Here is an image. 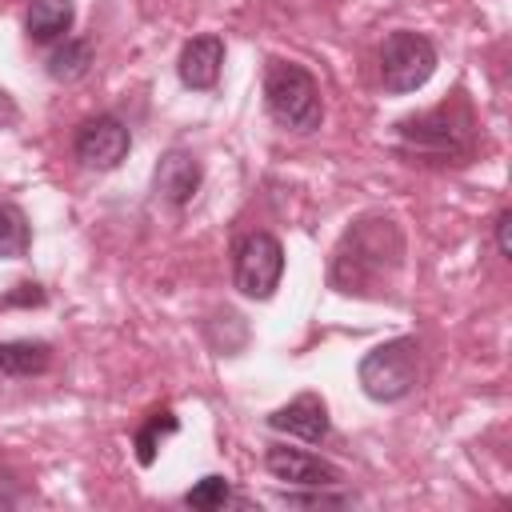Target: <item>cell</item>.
<instances>
[{
  "instance_id": "cell-9",
  "label": "cell",
  "mask_w": 512,
  "mask_h": 512,
  "mask_svg": "<svg viewBox=\"0 0 512 512\" xmlns=\"http://www.w3.org/2000/svg\"><path fill=\"white\" fill-rule=\"evenodd\" d=\"M200 180H204V168H200V160H196L192 152H184V148H168V152L160 156L156 172H152L156 196H160L164 204H172V208H184V204L200 192Z\"/></svg>"
},
{
  "instance_id": "cell-1",
  "label": "cell",
  "mask_w": 512,
  "mask_h": 512,
  "mask_svg": "<svg viewBox=\"0 0 512 512\" xmlns=\"http://www.w3.org/2000/svg\"><path fill=\"white\" fill-rule=\"evenodd\" d=\"M404 264V232L392 216L356 220L332 252V288L348 296H380Z\"/></svg>"
},
{
  "instance_id": "cell-11",
  "label": "cell",
  "mask_w": 512,
  "mask_h": 512,
  "mask_svg": "<svg viewBox=\"0 0 512 512\" xmlns=\"http://www.w3.org/2000/svg\"><path fill=\"white\" fill-rule=\"evenodd\" d=\"M268 428L288 432V436H300V440H308V444H320L332 424H328L324 400H320L316 392H304V396L288 400L284 408H276V412L268 416Z\"/></svg>"
},
{
  "instance_id": "cell-20",
  "label": "cell",
  "mask_w": 512,
  "mask_h": 512,
  "mask_svg": "<svg viewBox=\"0 0 512 512\" xmlns=\"http://www.w3.org/2000/svg\"><path fill=\"white\" fill-rule=\"evenodd\" d=\"M508 224H512V212L504 208V212L496 216V248H500V256H512V244H508Z\"/></svg>"
},
{
  "instance_id": "cell-12",
  "label": "cell",
  "mask_w": 512,
  "mask_h": 512,
  "mask_svg": "<svg viewBox=\"0 0 512 512\" xmlns=\"http://www.w3.org/2000/svg\"><path fill=\"white\" fill-rule=\"evenodd\" d=\"M72 20H76V4L72 0H32L28 16H24V28H28L32 44H56V40L68 36Z\"/></svg>"
},
{
  "instance_id": "cell-19",
  "label": "cell",
  "mask_w": 512,
  "mask_h": 512,
  "mask_svg": "<svg viewBox=\"0 0 512 512\" xmlns=\"http://www.w3.org/2000/svg\"><path fill=\"white\" fill-rule=\"evenodd\" d=\"M16 120H20V108H16V100L0 88V132H4V128H16Z\"/></svg>"
},
{
  "instance_id": "cell-13",
  "label": "cell",
  "mask_w": 512,
  "mask_h": 512,
  "mask_svg": "<svg viewBox=\"0 0 512 512\" xmlns=\"http://www.w3.org/2000/svg\"><path fill=\"white\" fill-rule=\"evenodd\" d=\"M88 68H92V40H84V36H64L44 56V72L60 84H76L80 76H88Z\"/></svg>"
},
{
  "instance_id": "cell-2",
  "label": "cell",
  "mask_w": 512,
  "mask_h": 512,
  "mask_svg": "<svg viewBox=\"0 0 512 512\" xmlns=\"http://www.w3.org/2000/svg\"><path fill=\"white\" fill-rule=\"evenodd\" d=\"M264 108L268 116L288 132H316L324 124V100L320 84L304 64L292 60H268L264 68Z\"/></svg>"
},
{
  "instance_id": "cell-18",
  "label": "cell",
  "mask_w": 512,
  "mask_h": 512,
  "mask_svg": "<svg viewBox=\"0 0 512 512\" xmlns=\"http://www.w3.org/2000/svg\"><path fill=\"white\" fill-rule=\"evenodd\" d=\"M44 300H48V296H44V288H40V284H32V280H24V284H16V292H8L0 304H4V308H20V304H24V308H28V304H36V308H40Z\"/></svg>"
},
{
  "instance_id": "cell-16",
  "label": "cell",
  "mask_w": 512,
  "mask_h": 512,
  "mask_svg": "<svg viewBox=\"0 0 512 512\" xmlns=\"http://www.w3.org/2000/svg\"><path fill=\"white\" fill-rule=\"evenodd\" d=\"M180 424H176V412L172 408H156V412H148V420L140 424V432H136V460L148 468L152 460H156V448L176 432Z\"/></svg>"
},
{
  "instance_id": "cell-5",
  "label": "cell",
  "mask_w": 512,
  "mask_h": 512,
  "mask_svg": "<svg viewBox=\"0 0 512 512\" xmlns=\"http://www.w3.org/2000/svg\"><path fill=\"white\" fill-rule=\"evenodd\" d=\"M436 72V44L420 32H388L384 44H380V84L384 92L392 96H404V92H416L432 80Z\"/></svg>"
},
{
  "instance_id": "cell-17",
  "label": "cell",
  "mask_w": 512,
  "mask_h": 512,
  "mask_svg": "<svg viewBox=\"0 0 512 512\" xmlns=\"http://www.w3.org/2000/svg\"><path fill=\"white\" fill-rule=\"evenodd\" d=\"M228 500H232V484H228L224 476H204V480H196V484L184 492V504L196 508V512H216V508H224Z\"/></svg>"
},
{
  "instance_id": "cell-15",
  "label": "cell",
  "mask_w": 512,
  "mask_h": 512,
  "mask_svg": "<svg viewBox=\"0 0 512 512\" xmlns=\"http://www.w3.org/2000/svg\"><path fill=\"white\" fill-rule=\"evenodd\" d=\"M32 228L20 204H0V260H20L28 256Z\"/></svg>"
},
{
  "instance_id": "cell-10",
  "label": "cell",
  "mask_w": 512,
  "mask_h": 512,
  "mask_svg": "<svg viewBox=\"0 0 512 512\" xmlns=\"http://www.w3.org/2000/svg\"><path fill=\"white\" fill-rule=\"evenodd\" d=\"M220 68H224V40H220L216 32L192 36V40L180 48L176 76H180L184 88H192V92H208V88H216Z\"/></svg>"
},
{
  "instance_id": "cell-14",
  "label": "cell",
  "mask_w": 512,
  "mask_h": 512,
  "mask_svg": "<svg viewBox=\"0 0 512 512\" xmlns=\"http://www.w3.org/2000/svg\"><path fill=\"white\" fill-rule=\"evenodd\" d=\"M48 364H52V348L44 340H0L4 376H40Z\"/></svg>"
},
{
  "instance_id": "cell-8",
  "label": "cell",
  "mask_w": 512,
  "mask_h": 512,
  "mask_svg": "<svg viewBox=\"0 0 512 512\" xmlns=\"http://www.w3.org/2000/svg\"><path fill=\"white\" fill-rule=\"evenodd\" d=\"M264 464L276 480L292 484V488H340L344 484V472L304 448H288V444H272L264 452Z\"/></svg>"
},
{
  "instance_id": "cell-6",
  "label": "cell",
  "mask_w": 512,
  "mask_h": 512,
  "mask_svg": "<svg viewBox=\"0 0 512 512\" xmlns=\"http://www.w3.org/2000/svg\"><path fill=\"white\" fill-rule=\"evenodd\" d=\"M284 276V248L272 232H248L232 248V284L248 300H268Z\"/></svg>"
},
{
  "instance_id": "cell-4",
  "label": "cell",
  "mask_w": 512,
  "mask_h": 512,
  "mask_svg": "<svg viewBox=\"0 0 512 512\" xmlns=\"http://www.w3.org/2000/svg\"><path fill=\"white\" fill-rule=\"evenodd\" d=\"M400 144L408 152L420 156H436V160H456L468 156L472 148V116L464 104H440L424 116H408L400 120Z\"/></svg>"
},
{
  "instance_id": "cell-7",
  "label": "cell",
  "mask_w": 512,
  "mask_h": 512,
  "mask_svg": "<svg viewBox=\"0 0 512 512\" xmlns=\"http://www.w3.org/2000/svg\"><path fill=\"white\" fill-rule=\"evenodd\" d=\"M132 148V136L128 128L116 120V116H92L76 128V140H72V152L84 168L92 172H112Z\"/></svg>"
},
{
  "instance_id": "cell-3",
  "label": "cell",
  "mask_w": 512,
  "mask_h": 512,
  "mask_svg": "<svg viewBox=\"0 0 512 512\" xmlns=\"http://www.w3.org/2000/svg\"><path fill=\"white\" fill-rule=\"evenodd\" d=\"M356 376H360L364 396H372L380 404L404 400L416 388V376H420V340L416 336H396V340L376 344L372 352H364Z\"/></svg>"
}]
</instances>
